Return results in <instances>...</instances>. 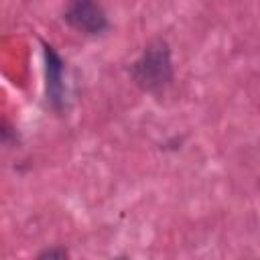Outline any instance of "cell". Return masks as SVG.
<instances>
[{"mask_svg":"<svg viewBox=\"0 0 260 260\" xmlns=\"http://www.w3.org/2000/svg\"><path fill=\"white\" fill-rule=\"evenodd\" d=\"M69 252L65 248H59V246H53V248H45L43 252H39V258H67Z\"/></svg>","mask_w":260,"mask_h":260,"instance_id":"4","label":"cell"},{"mask_svg":"<svg viewBox=\"0 0 260 260\" xmlns=\"http://www.w3.org/2000/svg\"><path fill=\"white\" fill-rule=\"evenodd\" d=\"M43 45V55H45V93H47V104L55 112L65 110V61L61 55L55 51L53 45L41 43Z\"/></svg>","mask_w":260,"mask_h":260,"instance_id":"3","label":"cell"},{"mask_svg":"<svg viewBox=\"0 0 260 260\" xmlns=\"http://www.w3.org/2000/svg\"><path fill=\"white\" fill-rule=\"evenodd\" d=\"M130 75L140 89L154 95L162 93L171 85L175 75L169 43L162 39L150 41L142 49L140 57L130 65Z\"/></svg>","mask_w":260,"mask_h":260,"instance_id":"1","label":"cell"},{"mask_svg":"<svg viewBox=\"0 0 260 260\" xmlns=\"http://www.w3.org/2000/svg\"><path fill=\"white\" fill-rule=\"evenodd\" d=\"M63 20L83 35H102L110 28L108 14L98 0H67Z\"/></svg>","mask_w":260,"mask_h":260,"instance_id":"2","label":"cell"}]
</instances>
